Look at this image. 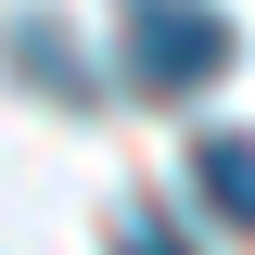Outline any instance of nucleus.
Masks as SVG:
<instances>
[{"label": "nucleus", "mask_w": 255, "mask_h": 255, "mask_svg": "<svg viewBox=\"0 0 255 255\" xmlns=\"http://www.w3.org/2000/svg\"><path fill=\"white\" fill-rule=\"evenodd\" d=\"M13 77H26V90H64V102H90V64L64 51V26H38V13L13 26Z\"/></svg>", "instance_id": "obj_3"}, {"label": "nucleus", "mask_w": 255, "mask_h": 255, "mask_svg": "<svg viewBox=\"0 0 255 255\" xmlns=\"http://www.w3.org/2000/svg\"><path fill=\"white\" fill-rule=\"evenodd\" d=\"M230 64H243V26H230L217 0H128V77H140L153 102L217 90Z\"/></svg>", "instance_id": "obj_1"}, {"label": "nucleus", "mask_w": 255, "mask_h": 255, "mask_svg": "<svg viewBox=\"0 0 255 255\" xmlns=\"http://www.w3.org/2000/svg\"><path fill=\"white\" fill-rule=\"evenodd\" d=\"M191 191H204V217L255 230V128H204L191 140Z\"/></svg>", "instance_id": "obj_2"}]
</instances>
